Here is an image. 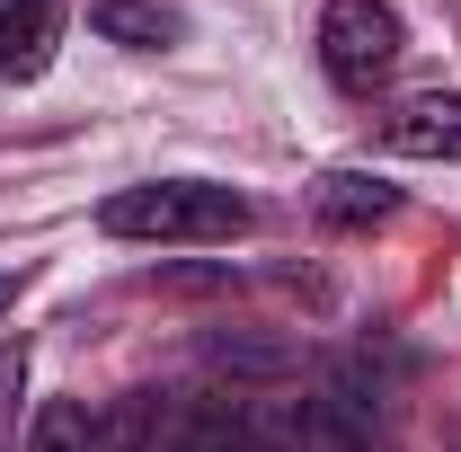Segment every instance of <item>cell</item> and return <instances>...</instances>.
<instances>
[{"mask_svg": "<svg viewBox=\"0 0 461 452\" xmlns=\"http://www.w3.org/2000/svg\"><path fill=\"white\" fill-rule=\"evenodd\" d=\"M400 9L391 0H329L320 9V62H329V80H338L346 98H373L382 80H391V62H400Z\"/></svg>", "mask_w": 461, "mask_h": 452, "instance_id": "2", "label": "cell"}, {"mask_svg": "<svg viewBox=\"0 0 461 452\" xmlns=\"http://www.w3.org/2000/svg\"><path fill=\"white\" fill-rule=\"evenodd\" d=\"M89 27H98L107 45H133V54H160V45L186 36V18L160 9V0H98V9H89Z\"/></svg>", "mask_w": 461, "mask_h": 452, "instance_id": "5", "label": "cell"}, {"mask_svg": "<svg viewBox=\"0 0 461 452\" xmlns=\"http://www.w3.org/2000/svg\"><path fill=\"white\" fill-rule=\"evenodd\" d=\"M89 408L80 399H45V417H36V435H27V452H89Z\"/></svg>", "mask_w": 461, "mask_h": 452, "instance_id": "8", "label": "cell"}, {"mask_svg": "<svg viewBox=\"0 0 461 452\" xmlns=\"http://www.w3.org/2000/svg\"><path fill=\"white\" fill-rule=\"evenodd\" d=\"M9 302H18V276H0V320H9Z\"/></svg>", "mask_w": 461, "mask_h": 452, "instance_id": "10", "label": "cell"}, {"mask_svg": "<svg viewBox=\"0 0 461 452\" xmlns=\"http://www.w3.org/2000/svg\"><path fill=\"white\" fill-rule=\"evenodd\" d=\"M382 142L408 160H461V89H426L382 115Z\"/></svg>", "mask_w": 461, "mask_h": 452, "instance_id": "3", "label": "cell"}, {"mask_svg": "<svg viewBox=\"0 0 461 452\" xmlns=\"http://www.w3.org/2000/svg\"><path fill=\"white\" fill-rule=\"evenodd\" d=\"M89 452H151V399L133 391V399H124V408L107 417V426L89 435Z\"/></svg>", "mask_w": 461, "mask_h": 452, "instance_id": "9", "label": "cell"}, {"mask_svg": "<svg viewBox=\"0 0 461 452\" xmlns=\"http://www.w3.org/2000/svg\"><path fill=\"white\" fill-rule=\"evenodd\" d=\"M107 240H177V249H213L249 231V195H230L213 177H151V186H124L98 204Z\"/></svg>", "mask_w": 461, "mask_h": 452, "instance_id": "1", "label": "cell"}, {"mask_svg": "<svg viewBox=\"0 0 461 452\" xmlns=\"http://www.w3.org/2000/svg\"><path fill=\"white\" fill-rule=\"evenodd\" d=\"M169 452H258V444H249V417H240L230 399H213V408H195V417L177 426Z\"/></svg>", "mask_w": 461, "mask_h": 452, "instance_id": "7", "label": "cell"}, {"mask_svg": "<svg viewBox=\"0 0 461 452\" xmlns=\"http://www.w3.org/2000/svg\"><path fill=\"white\" fill-rule=\"evenodd\" d=\"M311 204H320V222H329V231H373V222L400 213V186H382V177H364V169H329Z\"/></svg>", "mask_w": 461, "mask_h": 452, "instance_id": "4", "label": "cell"}, {"mask_svg": "<svg viewBox=\"0 0 461 452\" xmlns=\"http://www.w3.org/2000/svg\"><path fill=\"white\" fill-rule=\"evenodd\" d=\"M54 27H62L54 0H0V71H36Z\"/></svg>", "mask_w": 461, "mask_h": 452, "instance_id": "6", "label": "cell"}]
</instances>
